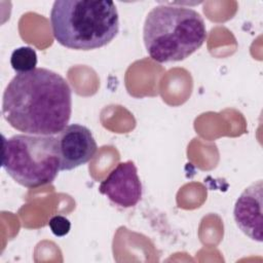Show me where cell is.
I'll return each mask as SVG.
<instances>
[{"label":"cell","instance_id":"obj_8","mask_svg":"<svg viewBox=\"0 0 263 263\" xmlns=\"http://www.w3.org/2000/svg\"><path fill=\"white\" fill-rule=\"evenodd\" d=\"M37 62V53L35 49L30 46L15 48L10 57V65L17 74L33 71L36 69Z\"/></svg>","mask_w":263,"mask_h":263},{"label":"cell","instance_id":"obj_2","mask_svg":"<svg viewBox=\"0 0 263 263\" xmlns=\"http://www.w3.org/2000/svg\"><path fill=\"white\" fill-rule=\"evenodd\" d=\"M49 18L54 39L75 50L101 48L119 31L116 5L107 0H57Z\"/></svg>","mask_w":263,"mask_h":263},{"label":"cell","instance_id":"obj_9","mask_svg":"<svg viewBox=\"0 0 263 263\" xmlns=\"http://www.w3.org/2000/svg\"><path fill=\"white\" fill-rule=\"evenodd\" d=\"M48 226L55 236L62 237L69 233L71 229V222L69 221V219L62 215H55L50 218Z\"/></svg>","mask_w":263,"mask_h":263},{"label":"cell","instance_id":"obj_5","mask_svg":"<svg viewBox=\"0 0 263 263\" xmlns=\"http://www.w3.org/2000/svg\"><path fill=\"white\" fill-rule=\"evenodd\" d=\"M99 191L118 206H135L141 200L143 191L135 162H119L101 182Z\"/></svg>","mask_w":263,"mask_h":263},{"label":"cell","instance_id":"obj_1","mask_svg":"<svg viewBox=\"0 0 263 263\" xmlns=\"http://www.w3.org/2000/svg\"><path fill=\"white\" fill-rule=\"evenodd\" d=\"M2 114L24 134L58 135L71 118V87L63 76L46 68L18 73L3 92Z\"/></svg>","mask_w":263,"mask_h":263},{"label":"cell","instance_id":"obj_7","mask_svg":"<svg viewBox=\"0 0 263 263\" xmlns=\"http://www.w3.org/2000/svg\"><path fill=\"white\" fill-rule=\"evenodd\" d=\"M262 180L247 187L236 199L233 217L237 227L251 239L262 242Z\"/></svg>","mask_w":263,"mask_h":263},{"label":"cell","instance_id":"obj_4","mask_svg":"<svg viewBox=\"0 0 263 263\" xmlns=\"http://www.w3.org/2000/svg\"><path fill=\"white\" fill-rule=\"evenodd\" d=\"M2 167L26 188L52 183L61 171L57 136L17 134L3 138Z\"/></svg>","mask_w":263,"mask_h":263},{"label":"cell","instance_id":"obj_6","mask_svg":"<svg viewBox=\"0 0 263 263\" xmlns=\"http://www.w3.org/2000/svg\"><path fill=\"white\" fill-rule=\"evenodd\" d=\"M61 171H71L90 161L98 145L91 132L78 123L68 124L57 135Z\"/></svg>","mask_w":263,"mask_h":263},{"label":"cell","instance_id":"obj_3","mask_svg":"<svg viewBox=\"0 0 263 263\" xmlns=\"http://www.w3.org/2000/svg\"><path fill=\"white\" fill-rule=\"evenodd\" d=\"M205 39L204 20L190 7L159 4L145 18L143 41L147 53L157 63L183 61L199 49Z\"/></svg>","mask_w":263,"mask_h":263}]
</instances>
